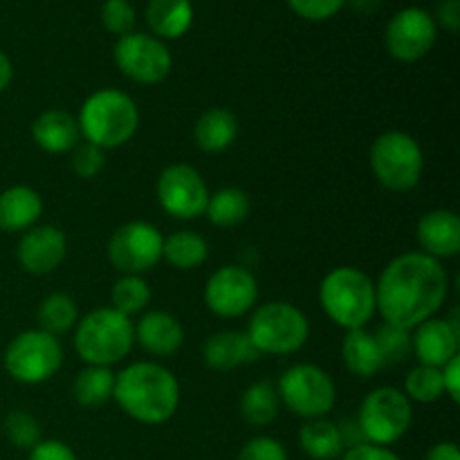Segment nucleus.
Returning <instances> with one entry per match:
<instances>
[{
    "label": "nucleus",
    "instance_id": "f257e3e1",
    "mask_svg": "<svg viewBox=\"0 0 460 460\" xmlns=\"http://www.w3.org/2000/svg\"><path fill=\"white\" fill-rule=\"evenodd\" d=\"M449 295L443 261L422 252H404L385 265L376 281V305L385 323L413 331L438 317Z\"/></svg>",
    "mask_w": 460,
    "mask_h": 460
},
{
    "label": "nucleus",
    "instance_id": "f03ea898",
    "mask_svg": "<svg viewBox=\"0 0 460 460\" xmlns=\"http://www.w3.org/2000/svg\"><path fill=\"white\" fill-rule=\"evenodd\" d=\"M180 382L157 362H135L115 373L112 400L139 425H164L180 407Z\"/></svg>",
    "mask_w": 460,
    "mask_h": 460
},
{
    "label": "nucleus",
    "instance_id": "7ed1b4c3",
    "mask_svg": "<svg viewBox=\"0 0 460 460\" xmlns=\"http://www.w3.org/2000/svg\"><path fill=\"white\" fill-rule=\"evenodd\" d=\"M76 121L85 142L111 151L135 137L139 128V108L130 94L117 88H102L85 99Z\"/></svg>",
    "mask_w": 460,
    "mask_h": 460
},
{
    "label": "nucleus",
    "instance_id": "20e7f679",
    "mask_svg": "<svg viewBox=\"0 0 460 460\" xmlns=\"http://www.w3.org/2000/svg\"><path fill=\"white\" fill-rule=\"evenodd\" d=\"M75 353L85 367H108L128 358L135 346V322L112 305L90 310L75 326Z\"/></svg>",
    "mask_w": 460,
    "mask_h": 460
},
{
    "label": "nucleus",
    "instance_id": "39448f33",
    "mask_svg": "<svg viewBox=\"0 0 460 460\" xmlns=\"http://www.w3.org/2000/svg\"><path fill=\"white\" fill-rule=\"evenodd\" d=\"M319 304L326 317L344 331L367 328L377 313L376 281L364 270L341 265L323 277Z\"/></svg>",
    "mask_w": 460,
    "mask_h": 460
},
{
    "label": "nucleus",
    "instance_id": "423d86ee",
    "mask_svg": "<svg viewBox=\"0 0 460 460\" xmlns=\"http://www.w3.org/2000/svg\"><path fill=\"white\" fill-rule=\"evenodd\" d=\"M245 335L259 355H295L308 344L310 322L290 301H268L252 313Z\"/></svg>",
    "mask_w": 460,
    "mask_h": 460
},
{
    "label": "nucleus",
    "instance_id": "0eeeda50",
    "mask_svg": "<svg viewBox=\"0 0 460 460\" xmlns=\"http://www.w3.org/2000/svg\"><path fill=\"white\" fill-rule=\"evenodd\" d=\"M368 164L382 187L394 193H407L420 182L425 153L418 139L404 130H386L371 144Z\"/></svg>",
    "mask_w": 460,
    "mask_h": 460
},
{
    "label": "nucleus",
    "instance_id": "6e6552de",
    "mask_svg": "<svg viewBox=\"0 0 460 460\" xmlns=\"http://www.w3.org/2000/svg\"><path fill=\"white\" fill-rule=\"evenodd\" d=\"M411 425V400L395 386H377L359 404L358 429L364 443L391 447L407 436Z\"/></svg>",
    "mask_w": 460,
    "mask_h": 460
},
{
    "label": "nucleus",
    "instance_id": "1a4fd4ad",
    "mask_svg": "<svg viewBox=\"0 0 460 460\" xmlns=\"http://www.w3.org/2000/svg\"><path fill=\"white\" fill-rule=\"evenodd\" d=\"M4 371L21 385H43L63 367V346L58 337L34 328L13 337L3 355Z\"/></svg>",
    "mask_w": 460,
    "mask_h": 460
},
{
    "label": "nucleus",
    "instance_id": "9d476101",
    "mask_svg": "<svg viewBox=\"0 0 460 460\" xmlns=\"http://www.w3.org/2000/svg\"><path fill=\"white\" fill-rule=\"evenodd\" d=\"M277 391L288 411L304 420L326 418L337 402V386L331 373L308 362L288 368L279 380Z\"/></svg>",
    "mask_w": 460,
    "mask_h": 460
},
{
    "label": "nucleus",
    "instance_id": "9b49d317",
    "mask_svg": "<svg viewBox=\"0 0 460 460\" xmlns=\"http://www.w3.org/2000/svg\"><path fill=\"white\" fill-rule=\"evenodd\" d=\"M164 236L146 220H130L112 232L108 241V261L121 274H137L155 268L162 261Z\"/></svg>",
    "mask_w": 460,
    "mask_h": 460
},
{
    "label": "nucleus",
    "instance_id": "f8f14e48",
    "mask_svg": "<svg viewBox=\"0 0 460 460\" xmlns=\"http://www.w3.org/2000/svg\"><path fill=\"white\" fill-rule=\"evenodd\" d=\"M155 196L162 211L171 218L196 220L205 216L211 193L200 171L193 169L191 164L175 162L166 166L157 178Z\"/></svg>",
    "mask_w": 460,
    "mask_h": 460
},
{
    "label": "nucleus",
    "instance_id": "ddd939ff",
    "mask_svg": "<svg viewBox=\"0 0 460 460\" xmlns=\"http://www.w3.org/2000/svg\"><path fill=\"white\" fill-rule=\"evenodd\" d=\"M112 57L121 75L142 85L162 84L173 70V57L169 48L160 39L144 31H130L121 36Z\"/></svg>",
    "mask_w": 460,
    "mask_h": 460
},
{
    "label": "nucleus",
    "instance_id": "4468645a",
    "mask_svg": "<svg viewBox=\"0 0 460 460\" xmlns=\"http://www.w3.org/2000/svg\"><path fill=\"white\" fill-rule=\"evenodd\" d=\"M259 304V281L245 265H223L205 283V305L220 319H241Z\"/></svg>",
    "mask_w": 460,
    "mask_h": 460
},
{
    "label": "nucleus",
    "instance_id": "2eb2a0df",
    "mask_svg": "<svg viewBox=\"0 0 460 460\" xmlns=\"http://www.w3.org/2000/svg\"><path fill=\"white\" fill-rule=\"evenodd\" d=\"M438 39L434 16L420 7L400 9L385 31L386 52L402 63H416L431 52Z\"/></svg>",
    "mask_w": 460,
    "mask_h": 460
},
{
    "label": "nucleus",
    "instance_id": "dca6fc26",
    "mask_svg": "<svg viewBox=\"0 0 460 460\" xmlns=\"http://www.w3.org/2000/svg\"><path fill=\"white\" fill-rule=\"evenodd\" d=\"M67 256V238L54 225H34L22 232L16 247V259L27 274H52Z\"/></svg>",
    "mask_w": 460,
    "mask_h": 460
},
{
    "label": "nucleus",
    "instance_id": "f3484780",
    "mask_svg": "<svg viewBox=\"0 0 460 460\" xmlns=\"http://www.w3.org/2000/svg\"><path fill=\"white\" fill-rule=\"evenodd\" d=\"M460 326L458 319L431 317L411 331V353L422 367L443 368L458 355Z\"/></svg>",
    "mask_w": 460,
    "mask_h": 460
},
{
    "label": "nucleus",
    "instance_id": "a211bd4d",
    "mask_svg": "<svg viewBox=\"0 0 460 460\" xmlns=\"http://www.w3.org/2000/svg\"><path fill=\"white\" fill-rule=\"evenodd\" d=\"M418 245L422 254L436 261L460 254V218L452 209H431L418 220Z\"/></svg>",
    "mask_w": 460,
    "mask_h": 460
},
{
    "label": "nucleus",
    "instance_id": "6ab92c4d",
    "mask_svg": "<svg viewBox=\"0 0 460 460\" xmlns=\"http://www.w3.org/2000/svg\"><path fill=\"white\" fill-rule=\"evenodd\" d=\"M135 341L155 358H171L184 344V328L175 314L166 310H151L135 323Z\"/></svg>",
    "mask_w": 460,
    "mask_h": 460
},
{
    "label": "nucleus",
    "instance_id": "aec40b11",
    "mask_svg": "<svg viewBox=\"0 0 460 460\" xmlns=\"http://www.w3.org/2000/svg\"><path fill=\"white\" fill-rule=\"evenodd\" d=\"M31 139L40 151L49 153V155L70 153L81 142L79 121L75 115L58 111V108L45 111L31 124Z\"/></svg>",
    "mask_w": 460,
    "mask_h": 460
},
{
    "label": "nucleus",
    "instance_id": "412c9836",
    "mask_svg": "<svg viewBox=\"0 0 460 460\" xmlns=\"http://www.w3.org/2000/svg\"><path fill=\"white\" fill-rule=\"evenodd\" d=\"M43 216V198L27 184H13L0 191V232L22 234Z\"/></svg>",
    "mask_w": 460,
    "mask_h": 460
},
{
    "label": "nucleus",
    "instance_id": "4be33fe9",
    "mask_svg": "<svg viewBox=\"0 0 460 460\" xmlns=\"http://www.w3.org/2000/svg\"><path fill=\"white\" fill-rule=\"evenodd\" d=\"M259 358L250 337L241 331H220L207 337L202 344V359L211 371L218 373L234 371L243 364H254Z\"/></svg>",
    "mask_w": 460,
    "mask_h": 460
},
{
    "label": "nucleus",
    "instance_id": "5701e85b",
    "mask_svg": "<svg viewBox=\"0 0 460 460\" xmlns=\"http://www.w3.org/2000/svg\"><path fill=\"white\" fill-rule=\"evenodd\" d=\"M238 119L227 108H209L193 126L196 146L205 153H223L236 142Z\"/></svg>",
    "mask_w": 460,
    "mask_h": 460
},
{
    "label": "nucleus",
    "instance_id": "b1692460",
    "mask_svg": "<svg viewBox=\"0 0 460 460\" xmlns=\"http://www.w3.org/2000/svg\"><path fill=\"white\" fill-rule=\"evenodd\" d=\"M341 359H344V367L349 368V373L362 377V380L377 376L385 368V359H382L376 335L367 328L346 331L344 341H341Z\"/></svg>",
    "mask_w": 460,
    "mask_h": 460
},
{
    "label": "nucleus",
    "instance_id": "393cba45",
    "mask_svg": "<svg viewBox=\"0 0 460 460\" xmlns=\"http://www.w3.org/2000/svg\"><path fill=\"white\" fill-rule=\"evenodd\" d=\"M146 22L155 39H182L193 22L191 0H148Z\"/></svg>",
    "mask_w": 460,
    "mask_h": 460
},
{
    "label": "nucleus",
    "instance_id": "a878e982",
    "mask_svg": "<svg viewBox=\"0 0 460 460\" xmlns=\"http://www.w3.org/2000/svg\"><path fill=\"white\" fill-rule=\"evenodd\" d=\"M299 445L313 460H340L346 449L344 431L328 418L305 420L299 429Z\"/></svg>",
    "mask_w": 460,
    "mask_h": 460
},
{
    "label": "nucleus",
    "instance_id": "bb28decb",
    "mask_svg": "<svg viewBox=\"0 0 460 460\" xmlns=\"http://www.w3.org/2000/svg\"><path fill=\"white\" fill-rule=\"evenodd\" d=\"M162 259L173 265L175 270H180V272L198 270L209 259V243L200 234L180 229V232H173L171 236L164 238Z\"/></svg>",
    "mask_w": 460,
    "mask_h": 460
},
{
    "label": "nucleus",
    "instance_id": "cd10ccee",
    "mask_svg": "<svg viewBox=\"0 0 460 460\" xmlns=\"http://www.w3.org/2000/svg\"><path fill=\"white\" fill-rule=\"evenodd\" d=\"M250 196H247L243 189L225 187L218 189L216 193H211L209 202H207L205 216L209 218L211 225H216V227L229 229L245 223L247 216H250Z\"/></svg>",
    "mask_w": 460,
    "mask_h": 460
},
{
    "label": "nucleus",
    "instance_id": "c85d7f7f",
    "mask_svg": "<svg viewBox=\"0 0 460 460\" xmlns=\"http://www.w3.org/2000/svg\"><path fill=\"white\" fill-rule=\"evenodd\" d=\"M112 391H115V373L108 367L81 368L72 382V395L76 404L85 409L103 407L108 400H112Z\"/></svg>",
    "mask_w": 460,
    "mask_h": 460
},
{
    "label": "nucleus",
    "instance_id": "c756f323",
    "mask_svg": "<svg viewBox=\"0 0 460 460\" xmlns=\"http://www.w3.org/2000/svg\"><path fill=\"white\" fill-rule=\"evenodd\" d=\"M279 407H281L279 391L268 380L254 382L241 395V416L252 427L272 425L279 416Z\"/></svg>",
    "mask_w": 460,
    "mask_h": 460
},
{
    "label": "nucleus",
    "instance_id": "7c9ffc66",
    "mask_svg": "<svg viewBox=\"0 0 460 460\" xmlns=\"http://www.w3.org/2000/svg\"><path fill=\"white\" fill-rule=\"evenodd\" d=\"M36 319H39L40 331L49 332L54 337L66 335L79 322V305L66 292H52V295L40 301Z\"/></svg>",
    "mask_w": 460,
    "mask_h": 460
},
{
    "label": "nucleus",
    "instance_id": "2f4dec72",
    "mask_svg": "<svg viewBox=\"0 0 460 460\" xmlns=\"http://www.w3.org/2000/svg\"><path fill=\"white\" fill-rule=\"evenodd\" d=\"M151 288H148L146 279L137 277V274H121L111 290V304L112 308L119 310L121 314L133 319V314H139L146 310L151 304Z\"/></svg>",
    "mask_w": 460,
    "mask_h": 460
},
{
    "label": "nucleus",
    "instance_id": "473e14b6",
    "mask_svg": "<svg viewBox=\"0 0 460 460\" xmlns=\"http://www.w3.org/2000/svg\"><path fill=\"white\" fill-rule=\"evenodd\" d=\"M404 395H407L411 402H422L431 404L436 400H440L445 395L443 391V377H440V368L434 367H413L411 371L404 377Z\"/></svg>",
    "mask_w": 460,
    "mask_h": 460
},
{
    "label": "nucleus",
    "instance_id": "72a5a7b5",
    "mask_svg": "<svg viewBox=\"0 0 460 460\" xmlns=\"http://www.w3.org/2000/svg\"><path fill=\"white\" fill-rule=\"evenodd\" d=\"M3 431L13 447L25 449V452H30L31 447H36V445L43 440L40 438L39 420H36L30 411H25V409L9 411L7 416H4Z\"/></svg>",
    "mask_w": 460,
    "mask_h": 460
},
{
    "label": "nucleus",
    "instance_id": "f704fd0d",
    "mask_svg": "<svg viewBox=\"0 0 460 460\" xmlns=\"http://www.w3.org/2000/svg\"><path fill=\"white\" fill-rule=\"evenodd\" d=\"M373 335H376L377 346H380L385 367H395V364L404 362L411 355V331L382 323Z\"/></svg>",
    "mask_w": 460,
    "mask_h": 460
},
{
    "label": "nucleus",
    "instance_id": "c9c22d12",
    "mask_svg": "<svg viewBox=\"0 0 460 460\" xmlns=\"http://www.w3.org/2000/svg\"><path fill=\"white\" fill-rule=\"evenodd\" d=\"M137 21V13L135 7L130 4V0H106L102 7V22L111 34L121 36L130 34Z\"/></svg>",
    "mask_w": 460,
    "mask_h": 460
},
{
    "label": "nucleus",
    "instance_id": "e433bc0d",
    "mask_svg": "<svg viewBox=\"0 0 460 460\" xmlns=\"http://www.w3.org/2000/svg\"><path fill=\"white\" fill-rule=\"evenodd\" d=\"M72 171H75L76 178L93 180L97 178L99 173L106 166V155H103L102 148L93 146L88 142H79L75 148H72Z\"/></svg>",
    "mask_w": 460,
    "mask_h": 460
},
{
    "label": "nucleus",
    "instance_id": "4c0bfd02",
    "mask_svg": "<svg viewBox=\"0 0 460 460\" xmlns=\"http://www.w3.org/2000/svg\"><path fill=\"white\" fill-rule=\"evenodd\" d=\"M288 7L296 13V16L305 18V21H328L335 13L341 12L349 0H286Z\"/></svg>",
    "mask_w": 460,
    "mask_h": 460
},
{
    "label": "nucleus",
    "instance_id": "58836bf2",
    "mask_svg": "<svg viewBox=\"0 0 460 460\" xmlns=\"http://www.w3.org/2000/svg\"><path fill=\"white\" fill-rule=\"evenodd\" d=\"M238 460H290L288 449L272 436H256L243 445Z\"/></svg>",
    "mask_w": 460,
    "mask_h": 460
},
{
    "label": "nucleus",
    "instance_id": "ea45409f",
    "mask_svg": "<svg viewBox=\"0 0 460 460\" xmlns=\"http://www.w3.org/2000/svg\"><path fill=\"white\" fill-rule=\"evenodd\" d=\"M27 460H79L76 458L75 449L70 447L63 440H40L36 447L30 449V456Z\"/></svg>",
    "mask_w": 460,
    "mask_h": 460
},
{
    "label": "nucleus",
    "instance_id": "a19ab883",
    "mask_svg": "<svg viewBox=\"0 0 460 460\" xmlns=\"http://www.w3.org/2000/svg\"><path fill=\"white\" fill-rule=\"evenodd\" d=\"M340 460H402L391 447H380L371 443L349 445L341 454Z\"/></svg>",
    "mask_w": 460,
    "mask_h": 460
},
{
    "label": "nucleus",
    "instance_id": "79ce46f5",
    "mask_svg": "<svg viewBox=\"0 0 460 460\" xmlns=\"http://www.w3.org/2000/svg\"><path fill=\"white\" fill-rule=\"evenodd\" d=\"M440 377H443V391L452 402H460V355L449 359L443 368H440Z\"/></svg>",
    "mask_w": 460,
    "mask_h": 460
},
{
    "label": "nucleus",
    "instance_id": "37998d69",
    "mask_svg": "<svg viewBox=\"0 0 460 460\" xmlns=\"http://www.w3.org/2000/svg\"><path fill=\"white\" fill-rule=\"evenodd\" d=\"M434 21L449 34H456L460 30V0H443Z\"/></svg>",
    "mask_w": 460,
    "mask_h": 460
},
{
    "label": "nucleus",
    "instance_id": "c03bdc74",
    "mask_svg": "<svg viewBox=\"0 0 460 460\" xmlns=\"http://www.w3.org/2000/svg\"><path fill=\"white\" fill-rule=\"evenodd\" d=\"M425 460H460V449L452 440H443V443L431 445Z\"/></svg>",
    "mask_w": 460,
    "mask_h": 460
},
{
    "label": "nucleus",
    "instance_id": "a18cd8bd",
    "mask_svg": "<svg viewBox=\"0 0 460 460\" xmlns=\"http://www.w3.org/2000/svg\"><path fill=\"white\" fill-rule=\"evenodd\" d=\"M13 81V66H12V58L0 49V94L12 85Z\"/></svg>",
    "mask_w": 460,
    "mask_h": 460
}]
</instances>
